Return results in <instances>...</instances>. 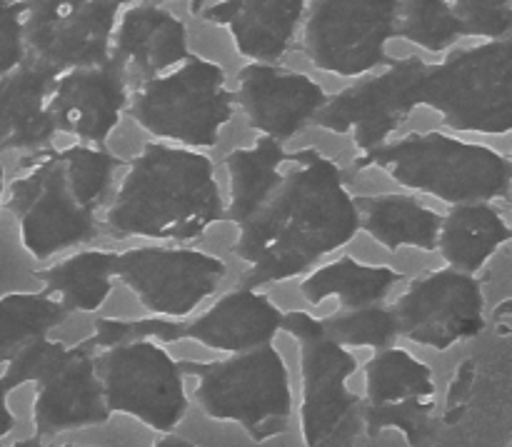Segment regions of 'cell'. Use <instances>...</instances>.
Listing matches in <instances>:
<instances>
[{
  "label": "cell",
  "mask_w": 512,
  "mask_h": 447,
  "mask_svg": "<svg viewBox=\"0 0 512 447\" xmlns=\"http://www.w3.org/2000/svg\"><path fill=\"white\" fill-rule=\"evenodd\" d=\"M108 413H123L150 430L170 433L188 413L183 370L155 340H133L95 358Z\"/></svg>",
  "instance_id": "cell-7"
},
{
  "label": "cell",
  "mask_w": 512,
  "mask_h": 447,
  "mask_svg": "<svg viewBox=\"0 0 512 447\" xmlns=\"http://www.w3.org/2000/svg\"><path fill=\"white\" fill-rule=\"evenodd\" d=\"M58 158L78 203L95 213L108 193L113 170L120 168V158L103 148H83V145L58 150Z\"/></svg>",
  "instance_id": "cell-30"
},
{
  "label": "cell",
  "mask_w": 512,
  "mask_h": 447,
  "mask_svg": "<svg viewBox=\"0 0 512 447\" xmlns=\"http://www.w3.org/2000/svg\"><path fill=\"white\" fill-rule=\"evenodd\" d=\"M363 168H380L405 188L455 205L505 198L510 188V160L503 153L448 133H413L380 145L355 160V170Z\"/></svg>",
  "instance_id": "cell-3"
},
{
  "label": "cell",
  "mask_w": 512,
  "mask_h": 447,
  "mask_svg": "<svg viewBox=\"0 0 512 447\" xmlns=\"http://www.w3.org/2000/svg\"><path fill=\"white\" fill-rule=\"evenodd\" d=\"M65 310L45 293H8L0 298V363L15 350L63 323Z\"/></svg>",
  "instance_id": "cell-28"
},
{
  "label": "cell",
  "mask_w": 512,
  "mask_h": 447,
  "mask_svg": "<svg viewBox=\"0 0 512 447\" xmlns=\"http://www.w3.org/2000/svg\"><path fill=\"white\" fill-rule=\"evenodd\" d=\"M113 268L115 253L80 250L55 263L53 268L38 270L35 278L43 283L45 295L53 298L65 313L68 310L93 313L103 308V303L113 293Z\"/></svg>",
  "instance_id": "cell-24"
},
{
  "label": "cell",
  "mask_w": 512,
  "mask_h": 447,
  "mask_svg": "<svg viewBox=\"0 0 512 447\" xmlns=\"http://www.w3.org/2000/svg\"><path fill=\"white\" fill-rule=\"evenodd\" d=\"M55 447H83V445H55Z\"/></svg>",
  "instance_id": "cell-37"
},
{
  "label": "cell",
  "mask_w": 512,
  "mask_h": 447,
  "mask_svg": "<svg viewBox=\"0 0 512 447\" xmlns=\"http://www.w3.org/2000/svg\"><path fill=\"white\" fill-rule=\"evenodd\" d=\"M280 328H283V313L275 308L273 300L243 285L223 295L193 323L183 325V338L238 355L273 345Z\"/></svg>",
  "instance_id": "cell-18"
},
{
  "label": "cell",
  "mask_w": 512,
  "mask_h": 447,
  "mask_svg": "<svg viewBox=\"0 0 512 447\" xmlns=\"http://www.w3.org/2000/svg\"><path fill=\"white\" fill-rule=\"evenodd\" d=\"M285 160L288 153L283 145L270 138L228 153L225 168L230 175V218L238 228L248 223L275 193L283 180Z\"/></svg>",
  "instance_id": "cell-25"
},
{
  "label": "cell",
  "mask_w": 512,
  "mask_h": 447,
  "mask_svg": "<svg viewBox=\"0 0 512 447\" xmlns=\"http://www.w3.org/2000/svg\"><path fill=\"white\" fill-rule=\"evenodd\" d=\"M33 425L38 438L95 428L110 420L90 348H68L63 358L38 380Z\"/></svg>",
  "instance_id": "cell-15"
},
{
  "label": "cell",
  "mask_w": 512,
  "mask_h": 447,
  "mask_svg": "<svg viewBox=\"0 0 512 447\" xmlns=\"http://www.w3.org/2000/svg\"><path fill=\"white\" fill-rule=\"evenodd\" d=\"M30 40L55 63L105 55L118 5L110 0H28Z\"/></svg>",
  "instance_id": "cell-17"
},
{
  "label": "cell",
  "mask_w": 512,
  "mask_h": 447,
  "mask_svg": "<svg viewBox=\"0 0 512 447\" xmlns=\"http://www.w3.org/2000/svg\"><path fill=\"white\" fill-rule=\"evenodd\" d=\"M3 447H43V445H40V438H28V440H18V443L3 445Z\"/></svg>",
  "instance_id": "cell-35"
},
{
  "label": "cell",
  "mask_w": 512,
  "mask_h": 447,
  "mask_svg": "<svg viewBox=\"0 0 512 447\" xmlns=\"http://www.w3.org/2000/svg\"><path fill=\"white\" fill-rule=\"evenodd\" d=\"M3 185H5V173H3V165H0V203H3Z\"/></svg>",
  "instance_id": "cell-36"
},
{
  "label": "cell",
  "mask_w": 512,
  "mask_h": 447,
  "mask_svg": "<svg viewBox=\"0 0 512 447\" xmlns=\"http://www.w3.org/2000/svg\"><path fill=\"white\" fill-rule=\"evenodd\" d=\"M395 0H318L305 30V55L320 73L353 78L383 60Z\"/></svg>",
  "instance_id": "cell-12"
},
{
  "label": "cell",
  "mask_w": 512,
  "mask_h": 447,
  "mask_svg": "<svg viewBox=\"0 0 512 447\" xmlns=\"http://www.w3.org/2000/svg\"><path fill=\"white\" fill-rule=\"evenodd\" d=\"M303 0H230L203 18L223 23L233 33L243 58H280L288 53Z\"/></svg>",
  "instance_id": "cell-20"
},
{
  "label": "cell",
  "mask_w": 512,
  "mask_h": 447,
  "mask_svg": "<svg viewBox=\"0 0 512 447\" xmlns=\"http://www.w3.org/2000/svg\"><path fill=\"white\" fill-rule=\"evenodd\" d=\"M118 48L130 68L160 75L188 60L185 23L163 8H130L118 28Z\"/></svg>",
  "instance_id": "cell-21"
},
{
  "label": "cell",
  "mask_w": 512,
  "mask_h": 447,
  "mask_svg": "<svg viewBox=\"0 0 512 447\" xmlns=\"http://www.w3.org/2000/svg\"><path fill=\"white\" fill-rule=\"evenodd\" d=\"M510 240V228L498 208L488 203H465L440 220L438 248L453 270L473 275L500 245Z\"/></svg>",
  "instance_id": "cell-22"
},
{
  "label": "cell",
  "mask_w": 512,
  "mask_h": 447,
  "mask_svg": "<svg viewBox=\"0 0 512 447\" xmlns=\"http://www.w3.org/2000/svg\"><path fill=\"white\" fill-rule=\"evenodd\" d=\"M133 120L158 138L213 148L233 120L225 73L213 63L188 58L140 88Z\"/></svg>",
  "instance_id": "cell-6"
},
{
  "label": "cell",
  "mask_w": 512,
  "mask_h": 447,
  "mask_svg": "<svg viewBox=\"0 0 512 447\" xmlns=\"http://www.w3.org/2000/svg\"><path fill=\"white\" fill-rule=\"evenodd\" d=\"M115 278L123 280L150 313L185 318L225 275L215 255L190 248H133L115 253Z\"/></svg>",
  "instance_id": "cell-11"
},
{
  "label": "cell",
  "mask_w": 512,
  "mask_h": 447,
  "mask_svg": "<svg viewBox=\"0 0 512 447\" xmlns=\"http://www.w3.org/2000/svg\"><path fill=\"white\" fill-rule=\"evenodd\" d=\"M10 393H13V390H10L8 383L0 378V438H8L15 428V415H13V410L8 408Z\"/></svg>",
  "instance_id": "cell-33"
},
{
  "label": "cell",
  "mask_w": 512,
  "mask_h": 447,
  "mask_svg": "<svg viewBox=\"0 0 512 447\" xmlns=\"http://www.w3.org/2000/svg\"><path fill=\"white\" fill-rule=\"evenodd\" d=\"M403 275L385 265H363L353 258H340L335 263L318 268L300 283V295L310 305L323 303L335 295L345 310L378 305L385 295L400 283Z\"/></svg>",
  "instance_id": "cell-27"
},
{
  "label": "cell",
  "mask_w": 512,
  "mask_h": 447,
  "mask_svg": "<svg viewBox=\"0 0 512 447\" xmlns=\"http://www.w3.org/2000/svg\"><path fill=\"white\" fill-rule=\"evenodd\" d=\"M153 447H198V445L190 443V440L185 438H178V435H165V438L158 440Z\"/></svg>",
  "instance_id": "cell-34"
},
{
  "label": "cell",
  "mask_w": 512,
  "mask_h": 447,
  "mask_svg": "<svg viewBox=\"0 0 512 447\" xmlns=\"http://www.w3.org/2000/svg\"><path fill=\"white\" fill-rule=\"evenodd\" d=\"M188 373L198 380L195 400L205 418L240 425L253 443H268L288 430L293 390L288 365L273 345L188 365Z\"/></svg>",
  "instance_id": "cell-4"
},
{
  "label": "cell",
  "mask_w": 512,
  "mask_h": 447,
  "mask_svg": "<svg viewBox=\"0 0 512 447\" xmlns=\"http://www.w3.org/2000/svg\"><path fill=\"white\" fill-rule=\"evenodd\" d=\"M65 345L63 343H55V340H48L45 335L40 338L28 340L20 350H15L13 358L5 363V370L0 378L8 383L10 390L20 388L25 383H38L65 353Z\"/></svg>",
  "instance_id": "cell-32"
},
{
  "label": "cell",
  "mask_w": 512,
  "mask_h": 447,
  "mask_svg": "<svg viewBox=\"0 0 512 447\" xmlns=\"http://www.w3.org/2000/svg\"><path fill=\"white\" fill-rule=\"evenodd\" d=\"M323 330L343 348H393L400 335L395 310L368 305L323 320Z\"/></svg>",
  "instance_id": "cell-29"
},
{
  "label": "cell",
  "mask_w": 512,
  "mask_h": 447,
  "mask_svg": "<svg viewBox=\"0 0 512 447\" xmlns=\"http://www.w3.org/2000/svg\"><path fill=\"white\" fill-rule=\"evenodd\" d=\"M183 338V325L170 320H98L93 338L85 348H115L133 340H155V343H175Z\"/></svg>",
  "instance_id": "cell-31"
},
{
  "label": "cell",
  "mask_w": 512,
  "mask_h": 447,
  "mask_svg": "<svg viewBox=\"0 0 512 447\" xmlns=\"http://www.w3.org/2000/svg\"><path fill=\"white\" fill-rule=\"evenodd\" d=\"M223 218L213 160L188 148L148 143L125 173L105 223L118 235L193 240Z\"/></svg>",
  "instance_id": "cell-2"
},
{
  "label": "cell",
  "mask_w": 512,
  "mask_h": 447,
  "mask_svg": "<svg viewBox=\"0 0 512 447\" xmlns=\"http://www.w3.org/2000/svg\"><path fill=\"white\" fill-rule=\"evenodd\" d=\"M123 105L125 88L113 70H85L60 80L48 113L63 133L105 143L118 128Z\"/></svg>",
  "instance_id": "cell-19"
},
{
  "label": "cell",
  "mask_w": 512,
  "mask_h": 447,
  "mask_svg": "<svg viewBox=\"0 0 512 447\" xmlns=\"http://www.w3.org/2000/svg\"><path fill=\"white\" fill-rule=\"evenodd\" d=\"M360 213V228L388 250L413 245L420 250L438 248L440 215L425 208L410 195H378L355 200Z\"/></svg>",
  "instance_id": "cell-23"
},
{
  "label": "cell",
  "mask_w": 512,
  "mask_h": 447,
  "mask_svg": "<svg viewBox=\"0 0 512 447\" xmlns=\"http://www.w3.org/2000/svg\"><path fill=\"white\" fill-rule=\"evenodd\" d=\"M480 283L460 270H435L415 280L398 300L400 335L425 348L448 350L485 328Z\"/></svg>",
  "instance_id": "cell-13"
},
{
  "label": "cell",
  "mask_w": 512,
  "mask_h": 447,
  "mask_svg": "<svg viewBox=\"0 0 512 447\" xmlns=\"http://www.w3.org/2000/svg\"><path fill=\"white\" fill-rule=\"evenodd\" d=\"M238 98L250 128L280 143L308 125L325 90L303 73L250 63L238 75Z\"/></svg>",
  "instance_id": "cell-16"
},
{
  "label": "cell",
  "mask_w": 512,
  "mask_h": 447,
  "mask_svg": "<svg viewBox=\"0 0 512 447\" xmlns=\"http://www.w3.org/2000/svg\"><path fill=\"white\" fill-rule=\"evenodd\" d=\"M450 128L465 133L508 135V58L503 43L465 48L435 65L428 93L420 95Z\"/></svg>",
  "instance_id": "cell-8"
},
{
  "label": "cell",
  "mask_w": 512,
  "mask_h": 447,
  "mask_svg": "<svg viewBox=\"0 0 512 447\" xmlns=\"http://www.w3.org/2000/svg\"><path fill=\"white\" fill-rule=\"evenodd\" d=\"M435 378L433 370L400 348H385L365 365L363 430L378 438L398 430L410 447L433 435Z\"/></svg>",
  "instance_id": "cell-10"
},
{
  "label": "cell",
  "mask_w": 512,
  "mask_h": 447,
  "mask_svg": "<svg viewBox=\"0 0 512 447\" xmlns=\"http://www.w3.org/2000/svg\"><path fill=\"white\" fill-rule=\"evenodd\" d=\"M8 208L18 220L20 243L35 260L98 238L95 213L75 198L58 150L35 158L28 173L10 185Z\"/></svg>",
  "instance_id": "cell-9"
},
{
  "label": "cell",
  "mask_w": 512,
  "mask_h": 447,
  "mask_svg": "<svg viewBox=\"0 0 512 447\" xmlns=\"http://www.w3.org/2000/svg\"><path fill=\"white\" fill-rule=\"evenodd\" d=\"M285 165L288 170L268 203L240 225L235 253L248 265L245 288L305 273L360 230L358 203L333 158L303 148L288 155Z\"/></svg>",
  "instance_id": "cell-1"
},
{
  "label": "cell",
  "mask_w": 512,
  "mask_h": 447,
  "mask_svg": "<svg viewBox=\"0 0 512 447\" xmlns=\"http://www.w3.org/2000/svg\"><path fill=\"white\" fill-rule=\"evenodd\" d=\"M283 328L300 343V438L305 447H353L363 430V400L348 390L355 355L308 313L283 315Z\"/></svg>",
  "instance_id": "cell-5"
},
{
  "label": "cell",
  "mask_w": 512,
  "mask_h": 447,
  "mask_svg": "<svg viewBox=\"0 0 512 447\" xmlns=\"http://www.w3.org/2000/svg\"><path fill=\"white\" fill-rule=\"evenodd\" d=\"M425 68L428 65L420 58L398 60L378 78L340 90L320 113L318 125L335 135L353 133L363 153L380 148L385 138L418 108Z\"/></svg>",
  "instance_id": "cell-14"
},
{
  "label": "cell",
  "mask_w": 512,
  "mask_h": 447,
  "mask_svg": "<svg viewBox=\"0 0 512 447\" xmlns=\"http://www.w3.org/2000/svg\"><path fill=\"white\" fill-rule=\"evenodd\" d=\"M48 80L35 70H23L0 85V150L40 148L55 135V123L45 108Z\"/></svg>",
  "instance_id": "cell-26"
}]
</instances>
